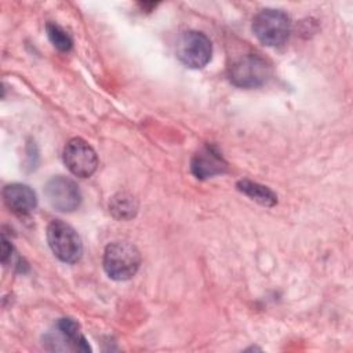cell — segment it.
I'll list each match as a JSON object with an SVG mask.
<instances>
[{"label": "cell", "mask_w": 353, "mask_h": 353, "mask_svg": "<svg viewBox=\"0 0 353 353\" xmlns=\"http://www.w3.org/2000/svg\"><path fill=\"white\" fill-rule=\"evenodd\" d=\"M141 265L138 248L128 241H113L103 252V269L106 274L117 281L135 276Z\"/></svg>", "instance_id": "cell-1"}, {"label": "cell", "mask_w": 353, "mask_h": 353, "mask_svg": "<svg viewBox=\"0 0 353 353\" xmlns=\"http://www.w3.org/2000/svg\"><path fill=\"white\" fill-rule=\"evenodd\" d=\"M47 240L54 255L62 262L74 263L81 258V239L70 225L59 219L52 221L47 228Z\"/></svg>", "instance_id": "cell-4"}, {"label": "cell", "mask_w": 353, "mask_h": 353, "mask_svg": "<svg viewBox=\"0 0 353 353\" xmlns=\"http://www.w3.org/2000/svg\"><path fill=\"white\" fill-rule=\"evenodd\" d=\"M229 80L241 88H256L268 81L272 73L270 63L258 54H244L229 66Z\"/></svg>", "instance_id": "cell-3"}, {"label": "cell", "mask_w": 353, "mask_h": 353, "mask_svg": "<svg viewBox=\"0 0 353 353\" xmlns=\"http://www.w3.org/2000/svg\"><path fill=\"white\" fill-rule=\"evenodd\" d=\"M57 332L61 341L65 343V349L77 350V352L90 350V346L85 338L80 334L79 324L72 319H61L57 323Z\"/></svg>", "instance_id": "cell-10"}, {"label": "cell", "mask_w": 353, "mask_h": 353, "mask_svg": "<svg viewBox=\"0 0 353 353\" xmlns=\"http://www.w3.org/2000/svg\"><path fill=\"white\" fill-rule=\"evenodd\" d=\"M212 55V44L210 39L199 30L185 32L176 44V57L188 68H204Z\"/></svg>", "instance_id": "cell-5"}, {"label": "cell", "mask_w": 353, "mask_h": 353, "mask_svg": "<svg viewBox=\"0 0 353 353\" xmlns=\"http://www.w3.org/2000/svg\"><path fill=\"white\" fill-rule=\"evenodd\" d=\"M63 163L73 175L87 178L95 172L98 157L95 150L84 139L73 138L63 149Z\"/></svg>", "instance_id": "cell-6"}, {"label": "cell", "mask_w": 353, "mask_h": 353, "mask_svg": "<svg viewBox=\"0 0 353 353\" xmlns=\"http://www.w3.org/2000/svg\"><path fill=\"white\" fill-rule=\"evenodd\" d=\"M44 194L50 205L62 212L74 211L81 203V193L77 183L62 175L54 176L47 182Z\"/></svg>", "instance_id": "cell-7"}, {"label": "cell", "mask_w": 353, "mask_h": 353, "mask_svg": "<svg viewBox=\"0 0 353 353\" xmlns=\"http://www.w3.org/2000/svg\"><path fill=\"white\" fill-rule=\"evenodd\" d=\"M237 189L262 205L270 207L277 203V196L268 186L259 185L256 182L243 179L237 183Z\"/></svg>", "instance_id": "cell-11"}, {"label": "cell", "mask_w": 353, "mask_h": 353, "mask_svg": "<svg viewBox=\"0 0 353 353\" xmlns=\"http://www.w3.org/2000/svg\"><path fill=\"white\" fill-rule=\"evenodd\" d=\"M11 247H8V241L6 239H3V262H7V258L11 255Z\"/></svg>", "instance_id": "cell-14"}, {"label": "cell", "mask_w": 353, "mask_h": 353, "mask_svg": "<svg viewBox=\"0 0 353 353\" xmlns=\"http://www.w3.org/2000/svg\"><path fill=\"white\" fill-rule=\"evenodd\" d=\"M252 32L262 44L277 47L290 37L291 19L281 10L263 8L252 19Z\"/></svg>", "instance_id": "cell-2"}, {"label": "cell", "mask_w": 353, "mask_h": 353, "mask_svg": "<svg viewBox=\"0 0 353 353\" xmlns=\"http://www.w3.org/2000/svg\"><path fill=\"white\" fill-rule=\"evenodd\" d=\"M190 170L196 178L207 179L223 174L228 164L214 145H207L193 156Z\"/></svg>", "instance_id": "cell-8"}, {"label": "cell", "mask_w": 353, "mask_h": 353, "mask_svg": "<svg viewBox=\"0 0 353 353\" xmlns=\"http://www.w3.org/2000/svg\"><path fill=\"white\" fill-rule=\"evenodd\" d=\"M3 197L8 208L18 214L26 215L37 205V197L33 189L23 183H11L3 189Z\"/></svg>", "instance_id": "cell-9"}, {"label": "cell", "mask_w": 353, "mask_h": 353, "mask_svg": "<svg viewBox=\"0 0 353 353\" xmlns=\"http://www.w3.org/2000/svg\"><path fill=\"white\" fill-rule=\"evenodd\" d=\"M46 28H47L48 39L54 44L55 48H58L59 51H63V52H66L72 48V44H73L72 37L59 25L50 22V23H47Z\"/></svg>", "instance_id": "cell-13"}, {"label": "cell", "mask_w": 353, "mask_h": 353, "mask_svg": "<svg viewBox=\"0 0 353 353\" xmlns=\"http://www.w3.org/2000/svg\"><path fill=\"white\" fill-rule=\"evenodd\" d=\"M112 214L119 219H128L134 216L137 211V203L135 199L127 193H120L112 199V203L109 205Z\"/></svg>", "instance_id": "cell-12"}]
</instances>
